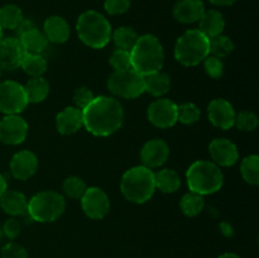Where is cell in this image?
I'll use <instances>...</instances> for the list:
<instances>
[{
    "mask_svg": "<svg viewBox=\"0 0 259 258\" xmlns=\"http://www.w3.org/2000/svg\"><path fill=\"white\" fill-rule=\"evenodd\" d=\"M83 126L96 137H109L121 128L124 109L113 96H95L82 110Z\"/></svg>",
    "mask_w": 259,
    "mask_h": 258,
    "instance_id": "obj_1",
    "label": "cell"
},
{
    "mask_svg": "<svg viewBox=\"0 0 259 258\" xmlns=\"http://www.w3.org/2000/svg\"><path fill=\"white\" fill-rule=\"evenodd\" d=\"M132 68L146 76L161 71L164 63L163 46L153 34L139 35L131 51Z\"/></svg>",
    "mask_w": 259,
    "mask_h": 258,
    "instance_id": "obj_2",
    "label": "cell"
},
{
    "mask_svg": "<svg viewBox=\"0 0 259 258\" xmlns=\"http://www.w3.org/2000/svg\"><path fill=\"white\" fill-rule=\"evenodd\" d=\"M123 196L134 204H144L156 191L153 169L146 166H134L123 175L120 181Z\"/></svg>",
    "mask_w": 259,
    "mask_h": 258,
    "instance_id": "obj_3",
    "label": "cell"
},
{
    "mask_svg": "<svg viewBox=\"0 0 259 258\" xmlns=\"http://www.w3.org/2000/svg\"><path fill=\"white\" fill-rule=\"evenodd\" d=\"M76 30L83 45L96 50L105 47L113 33L108 18L96 10L83 12L76 23Z\"/></svg>",
    "mask_w": 259,
    "mask_h": 258,
    "instance_id": "obj_4",
    "label": "cell"
},
{
    "mask_svg": "<svg viewBox=\"0 0 259 258\" xmlns=\"http://www.w3.org/2000/svg\"><path fill=\"white\" fill-rule=\"evenodd\" d=\"M190 191L199 195H211L219 191L224 184V176L219 166L210 161H196L186 172Z\"/></svg>",
    "mask_w": 259,
    "mask_h": 258,
    "instance_id": "obj_5",
    "label": "cell"
},
{
    "mask_svg": "<svg viewBox=\"0 0 259 258\" xmlns=\"http://www.w3.org/2000/svg\"><path fill=\"white\" fill-rule=\"evenodd\" d=\"M210 55V39L199 29H189L177 39L175 58L181 65L197 66Z\"/></svg>",
    "mask_w": 259,
    "mask_h": 258,
    "instance_id": "obj_6",
    "label": "cell"
},
{
    "mask_svg": "<svg viewBox=\"0 0 259 258\" xmlns=\"http://www.w3.org/2000/svg\"><path fill=\"white\" fill-rule=\"evenodd\" d=\"M66 200L56 191H42L28 200V217L38 223H52L65 212Z\"/></svg>",
    "mask_w": 259,
    "mask_h": 258,
    "instance_id": "obj_7",
    "label": "cell"
},
{
    "mask_svg": "<svg viewBox=\"0 0 259 258\" xmlns=\"http://www.w3.org/2000/svg\"><path fill=\"white\" fill-rule=\"evenodd\" d=\"M108 89L118 98L136 99L146 93L144 76L133 68L114 71L108 78Z\"/></svg>",
    "mask_w": 259,
    "mask_h": 258,
    "instance_id": "obj_8",
    "label": "cell"
},
{
    "mask_svg": "<svg viewBox=\"0 0 259 258\" xmlns=\"http://www.w3.org/2000/svg\"><path fill=\"white\" fill-rule=\"evenodd\" d=\"M28 104L24 86L10 80L0 82V113L5 115L20 114L27 109Z\"/></svg>",
    "mask_w": 259,
    "mask_h": 258,
    "instance_id": "obj_9",
    "label": "cell"
},
{
    "mask_svg": "<svg viewBox=\"0 0 259 258\" xmlns=\"http://www.w3.org/2000/svg\"><path fill=\"white\" fill-rule=\"evenodd\" d=\"M80 200L83 212L90 219L101 220L109 214L110 200L108 194L100 187H88Z\"/></svg>",
    "mask_w": 259,
    "mask_h": 258,
    "instance_id": "obj_10",
    "label": "cell"
},
{
    "mask_svg": "<svg viewBox=\"0 0 259 258\" xmlns=\"http://www.w3.org/2000/svg\"><path fill=\"white\" fill-rule=\"evenodd\" d=\"M177 106L169 99L158 98L148 106V120L157 128H171L177 123Z\"/></svg>",
    "mask_w": 259,
    "mask_h": 258,
    "instance_id": "obj_11",
    "label": "cell"
},
{
    "mask_svg": "<svg viewBox=\"0 0 259 258\" xmlns=\"http://www.w3.org/2000/svg\"><path fill=\"white\" fill-rule=\"evenodd\" d=\"M28 136V123L19 115H5L0 120V142L8 146L23 143Z\"/></svg>",
    "mask_w": 259,
    "mask_h": 258,
    "instance_id": "obj_12",
    "label": "cell"
},
{
    "mask_svg": "<svg viewBox=\"0 0 259 258\" xmlns=\"http://www.w3.org/2000/svg\"><path fill=\"white\" fill-rule=\"evenodd\" d=\"M207 115H209V120L211 121L212 125L228 131V129L234 126L237 114H235L234 108L229 101L218 98L209 104Z\"/></svg>",
    "mask_w": 259,
    "mask_h": 258,
    "instance_id": "obj_13",
    "label": "cell"
},
{
    "mask_svg": "<svg viewBox=\"0 0 259 258\" xmlns=\"http://www.w3.org/2000/svg\"><path fill=\"white\" fill-rule=\"evenodd\" d=\"M212 162L219 167H230L235 164L239 158L237 146L227 138H215L209 146Z\"/></svg>",
    "mask_w": 259,
    "mask_h": 258,
    "instance_id": "obj_14",
    "label": "cell"
},
{
    "mask_svg": "<svg viewBox=\"0 0 259 258\" xmlns=\"http://www.w3.org/2000/svg\"><path fill=\"white\" fill-rule=\"evenodd\" d=\"M24 50L17 37L3 38L0 42V70L14 71L20 67Z\"/></svg>",
    "mask_w": 259,
    "mask_h": 258,
    "instance_id": "obj_15",
    "label": "cell"
},
{
    "mask_svg": "<svg viewBox=\"0 0 259 258\" xmlns=\"http://www.w3.org/2000/svg\"><path fill=\"white\" fill-rule=\"evenodd\" d=\"M169 156V147L163 139H151L141 151V159L143 166L148 168H158L166 163Z\"/></svg>",
    "mask_w": 259,
    "mask_h": 258,
    "instance_id": "obj_16",
    "label": "cell"
},
{
    "mask_svg": "<svg viewBox=\"0 0 259 258\" xmlns=\"http://www.w3.org/2000/svg\"><path fill=\"white\" fill-rule=\"evenodd\" d=\"M38 169V158L32 151L17 152L10 161V172L17 180L30 179Z\"/></svg>",
    "mask_w": 259,
    "mask_h": 258,
    "instance_id": "obj_17",
    "label": "cell"
},
{
    "mask_svg": "<svg viewBox=\"0 0 259 258\" xmlns=\"http://www.w3.org/2000/svg\"><path fill=\"white\" fill-rule=\"evenodd\" d=\"M56 126L62 136H71L83 126L82 110L76 106H67L56 116Z\"/></svg>",
    "mask_w": 259,
    "mask_h": 258,
    "instance_id": "obj_18",
    "label": "cell"
},
{
    "mask_svg": "<svg viewBox=\"0 0 259 258\" xmlns=\"http://www.w3.org/2000/svg\"><path fill=\"white\" fill-rule=\"evenodd\" d=\"M204 12L205 5L202 0H179L172 9L174 18L182 24L199 22Z\"/></svg>",
    "mask_w": 259,
    "mask_h": 258,
    "instance_id": "obj_19",
    "label": "cell"
},
{
    "mask_svg": "<svg viewBox=\"0 0 259 258\" xmlns=\"http://www.w3.org/2000/svg\"><path fill=\"white\" fill-rule=\"evenodd\" d=\"M43 33H45L48 42L61 45V43L67 42L68 38H70V24L65 18L60 17V15H51L45 20Z\"/></svg>",
    "mask_w": 259,
    "mask_h": 258,
    "instance_id": "obj_20",
    "label": "cell"
},
{
    "mask_svg": "<svg viewBox=\"0 0 259 258\" xmlns=\"http://www.w3.org/2000/svg\"><path fill=\"white\" fill-rule=\"evenodd\" d=\"M0 207L10 217H23L28 214V200L23 192L7 190L0 196Z\"/></svg>",
    "mask_w": 259,
    "mask_h": 258,
    "instance_id": "obj_21",
    "label": "cell"
},
{
    "mask_svg": "<svg viewBox=\"0 0 259 258\" xmlns=\"http://www.w3.org/2000/svg\"><path fill=\"white\" fill-rule=\"evenodd\" d=\"M225 28V19L222 13L217 9L205 10L199 20V30L207 38L220 35Z\"/></svg>",
    "mask_w": 259,
    "mask_h": 258,
    "instance_id": "obj_22",
    "label": "cell"
},
{
    "mask_svg": "<svg viewBox=\"0 0 259 258\" xmlns=\"http://www.w3.org/2000/svg\"><path fill=\"white\" fill-rule=\"evenodd\" d=\"M171 89V77L166 72L157 71L144 76V90L152 96L161 98Z\"/></svg>",
    "mask_w": 259,
    "mask_h": 258,
    "instance_id": "obj_23",
    "label": "cell"
},
{
    "mask_svg": "<svg viewBox=\"0 0 259 258\" xmlns=\"http://www.w3.org/2000/svg\"><path fill=\"white\" fill-rule=\"evenodd\" d=\"M18 39H19L20 45H22L25 53L40 55L48 46V39L46 38L45 33L40 32L37 28L24 33V34L20 35Z\"/></svg>",
    "mask_w": 259,
    "mask_h": 258,
    "instance_id": "obj_24",
    "label": "cell"
},
{
    "mask_svg": "<svg viewBox=\"0 0 259 258\" xmlns=\"http://www.w3.org/2000/svg\"><path fill=\"white\" fill-rule=\"evenodd\" d=\"M156 189L163 194H174L181 186V177L175 169L163 168L154 174Z\"/></svg>",
    "mask_w": 259,
    "mask_h": 258,
    "instance_id": "obj_25",
    "label": "cell"
},
{
    "mask_svg": "<svg viewBox=\"0 0 259 258\" xmlns=\"http://www.w3.org/2000/svg\"><path fill=\"white\" fill-rule=\"evenodd\" d=\"M25 95H27L28 103L38 104L46 100L50 94V83L43 76L40 77H32L24 86Z\"/></svg>",
    "mask_w": 259,
    "mask_h": 258,
    "instance_id": "obj_26",
    "label": "cell"
},
{
    "mask_svg": "<svg viewBox=\"0 0 259 258\" xmlns=\"http://www.w3.org/2000/svg\"><path fill=\"white\" fill-rule=\"evenodd\" d=\"M20 67L30 77H40L47 71V61L42 55L35 53H24Z\"/></svg>",
    "mask_w": 259,
    "mask_h": 258,
    "instance_id": "obj_27",
    "label": "cell"
},
{
    "mask_svg": "<svg viewBox=\"0 0 259 258\" xmlns=\"http://www.w3.org/2000/svg\"><path fill=\"white\" fill-rule=\"evenodd\" d=\"M204 206L205 201L202 195H199L192 191L185 194L181 197V201H180V209H181L182 214L190 218L197 217L204 210Z\"/></svg>",
    "mask_w": 259,
    "mask_h": 258,
    "instance_id": "obj_28",
    "label": "cell"
},
{
    "mask_svg": "<svg viewBox=\"0 0 259 258\" xmlns=\"http://www.w3.org/2000/svg\"><path fill=\"white\" fill-rule=\"evenodd\" d=\"M138 33L133 29L132 27H119L118 29L114 30L111 33V39L115 43L118 50L129 51L131 52L132 48L138 40Z\"/></svg>",
    "mask_w": 259,
    "mask_h": 258,
    "instance_id": "obj_29",
    "label": "cell"
},
{
    "mask_svg": "<svg viewBox=\"0 0 259 258\" xmlns=\"http://www.w3.org/2000/svg\"><path fill=\"white\" fill-rule=\"evenodd\" d=\"M23 18V12L18 5L7 4L0 8V27L3 29H15Z\"/></svg>",
    "mask_w": 259,
    "mask_h": 258,
    "instance_id": "obj_30",
    "label": "cell"
},
{
    "mask_svg": "<svg viewBox=\"0 0 259 258\" xmlns=\"http://www.w3.org/2000/svg\"><path fill=\"white\" fill-rule=\"evenodd\" d=\"M240 172L244 181L249 185L259 184V157L257 154H250L243 159Z\"/></svg>",
    "mask_w": 259,
    "mask_h": 258,
    "instance_id": "obj_31",
    "label": "cell"
},
{
    "mask_svg": "<svg viewBox=\"0 0 259 258\" xmlns=\"http://www.w3.org/2000/svg\"><path fill=\"white\" fill-rule=\"evenodd\" d=\"M234 51V43L227 35H217L210 38V53L219 58H224L229 56Z\"/></svg>",
    "mask_w": 259,
    "mask_h": 258,
    "instance_id": "obj_32",
    "label": "cell"
},
{
    "mask_svg": "<svg viewBox=\"0 0 259 258\" xmlns=\"http://www.w3.org/2000/svg\"><path fill=\"white\" fill-rule=\"evenodd\" d=\"M86 184L83 182L82 179L77 176H70L63 181L62 190L65 196L70 197V199L77 200L82 197V195L86 191Z\"/></svg>",
    "mask_w": 259,
    "mask_h": 258,
    "instance_id": "obj_33",
    "label": "cell"
},
{
    "mask_svg": "<svg viewBox=\"0 0 259 258\" xmlns=\"http://www.w3.org/2000/svg\"><path fill=\"white\" fill-rule=\"evenodd\" d=\"M201 111L195 104L185 103L177 106V121H181L182 124H194L200 120Z\"/></svg>",
    "mask_w": 259,
    "mask_h": 258,
    "instance_id": "obj_34",
    "label": "cell"
},
{
    "mask_svg": "<svg viewBox=\"0 0 259 258\" xmlns=\"http://www.w3.org/2000/svg\"><path fill=\"white\" fill-rule=\"evenodd\" d=\"M109 63L114 71H123L132 68V61H131V52L124 50H118L116 48L113 53H111L110 58H109Z\"/></svg>",
    "mask_w": 259,
    "mask_h": 258,
    "instance_id": "obj_35",
    "label": "cell"
},
{
    "mask_svg": "<svg viewBox=\"0 0 259 258\" xmlns=\"http://www.w3.org/2000/svg\"><path fill=\"white\" fill-rule=\"evenodd\" d=\"M238 129L243 132H253L258 126V118L252 111H240L235 116V124Z\"/></svg>",
    "mask_w": 259,
    "mask_h": 258,
    "instance_id": "obj_36",
    "label": "cell"
},
{
    "mask_svg": "<svg viewBox=\"0 0 259 258\" xmlns=\"http://www.w3.org/2000/svg\"><path fill=\"white\" fill-rule=\"evenodd\" d=\"M202 62H204L205 72L211 78L218 80V78H220L224 75V63H223L222 58L209 55Z\"/></svg>",
    "mask_w": 259,
    "mask_h": 258,
    "instance_id": "obj_37",
    "label": "cell"
},
{
    "mask_svg": "<svg viewBox=\"0 0 259 258\" xmlns=\"http://www.w3.org/2000/svg\"><path fill=\"white\" fill-rule=\"evenodd\" d=\"M94 98H95V96H94L93 91H91L89 88H85V86H81V88L76 89V90L73 91V96H72L75 106L76 108L81 109V110H83V109H85L86 106L94 100Z\"/></svg>",
    "mask_w": 259,
    "mask_h": 258,
    "instance_id": "obj_38",
    "label": "cell"
},
{
    "mask_svg": "<svg viewBox=\"0 0 259 258\" xmlns=\"http://www.w3.org/2000/svg\"><path fill=\"white\" fill-rule=\"evenodd\" d=\"M131 8V0H105L104 9L110 15H121Z\"/></svg>",
    "mask_w": 259,
    "mask_h": 258,
    "instance_id": "obj_39",
    "label": "cell"
},
{
    "mask_svg": "<svg viewBox=\"0 0 259 258\" xmlns=\"http://www.w3.org/2000/svg\"><path fill=\"white\" fill-rule=\"evenodd\" d=\"M2 258H28V252L22 244L10 242L2 248Z\"/></svg>",
    "mask_w": 259,
    "mask_h": 258,
    "instance_id": "obj_40",
    "label": "cell"
},
{
    "mask_svg": "<svg viewBox=\"0 0 259 258\" xmlns=\"http://www.w3.org/2000/svg\"><path fill=\"white\" fill-rule=\"evenodd\" d=\"M2 227L4 237L9 238V239H15V238L20 234V232H22V224H20L19 220L15 219V218L8 219Z\"/></svg>",
    "mask_w": 259,
    "mask_h": 258,
    "instance_id": "obj_41",
    "label": "cell"
},
{
    "mask_svg": "<svg viewBox=\"0 0 259 258\" xmlns=\"http://www.w3.org/2000/svg\"><path fill=\"white\" fill-rule=\"evenodd\" d=\"M34 28H37L34 25V23H33V20L30 19H25V18H23L22 22L18 24V27L15 28V32H17V38H19L20 35H23L24 33L29 32V30L34 29Z\"/></svg>",
    "mask_w": 259,
    "mask_h": 258,
    "instance_id": "obj_42",
    "label": "cell"
},
{
    "mask_svg": "<svg viewBox=\"0 0 259 258\" xmlns=\"http://www.w3.org/2000/svg\"><path fill=\"white\" fill-rule=\"evenodd\" d=\"M207 2L211 3L212 5H217V7H230L237 0H207Z\"/></svg>",
    "mask_w": 259,
    "mask_h": 258,
    "instance_id": "obj_43",
    "label": "cell"
},
{
    "mask_svg": "<svg viewBox=\"0 0 259 258\" xmlns=\"http://www.w3.org/2000/svg\"><path fill=\"white\" fill-rule=\"evenodd\" d=\"M220 229H222V233L225 237H232L233 235V228L232 225L228 224V223H222V224H220Z\"/></svg>",
    "mask_w": 259,
    "mask_h": 258,
    "instance_id": "obj_44",
    "label": "cell"
},
{
    "mask_svg": "<svg viewBox=\"0 0 259 258\" xmlns=\"http://www.w3.org/2000/svg\"><path fill=\"white\" fill-rule=\"evenodd\" d=\"M8 190V184H7V180H5V177L3 176L2 174H0V196H2L3 194H4L5 191Z\"/></svg>",
    "mask_w": 259,
    "mask_h": 258,
    "instance_id": "obj_45",
    "label": "cell"
},
{
    "mask_svg": "<svg viewBox=\"0 0 259 258\" xmlns=\"http://www.w3.org/2000/svg\"><path fill=\"white\" fill-rule=\"evenodd\" d=\"M219 258H240V257L238 254H235V253L228 252V253H224V254L220 255Z\"/></svg>",
    "mask_w": 259,
    "mask_h": 258,
    "instance_id": "obj_46",
    "label": "cell"
},
{
    "mask_svg": "<svg viewBox=\"0 0 259 258\" xmlns=\"http://www.w3.org/2000/svg\"><path fill=\"white\" fill-rule=\"evenodd\" d=\"M3 237H4V234H3V227L2 224H0V240L3 239Z\"/></svg>",
    "mask_w": 259,
    "mask_h": 258,
    "instance_id": "obj_47",
    "label": "cell"
},
{
    "mask_svg": "<svg viewBox=\"0 0 259 258\" xmlns=\"http://www.w3.org/2000/svg\"><path fill=\"white\" fill-rule=\"evenodd\" d=\"M3 38H4V35H3V28L0 27V42L3 40Z\"/></svg>",
    "mask_w": 259,
    "mask_h": 258,
    "instance_id": "obj_48",
    "label": "cell"
},
{
    "mask_svg": "<svg viewBox=\"0 0 259 258\" xmlns=\"http://www.w3.org/2000/svg\"><path fill=\"white\" fill-rule=\"evenodd\" d=\"M0 76H2V70H0Z\"/></svg>",
    "mask_w": 259,
    "mask_h": 258,
    "instance_id": "obj_49",
    "label": "cell"
}]
</instances>
